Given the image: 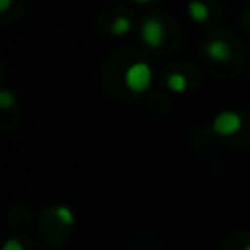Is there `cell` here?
<instances>
[{"mask_svg":"<svg viewBox=\"0 0 250 250\" xmlns=\"http://www.w3.org/2000/svg\"><path fill=\"white\" fill-rule=\"evenodd\" d=\"M186 10H188V16L195 23H203V21L209 20V6L203 0H189Z\"/></svg>","mask_w":250,"mask_h":250,"instance_id":"5b68a950","label":"cell"},{"mask_svg":"<svg viewBox=\"0 0 250 250\" xmlns=\"http://www.w3.org/2000/svg\"><path fill=\"white\" fill-rule=\"evenodd\" d=\"M123 80H125V86L129 92L133 94H143L150 88L152 84V68L148 62L145 61H135L131 62L127 68H125V74H123Z\"/></svg>","mask_w":250,"mask_h":250,"instance_id":"6da1fadb","label":"cell"},{"mask_svg":"<svg viewBox=\"0 0 250 250\" xmlns=\"http://www.w3.org/2000/svg\"><path fill=\"white\" fill-rule=\"evenodd\" d=\"M141 39H143V43L146 47L158 49L164 43V39H166V27H164V23L160 20H156V18L145 20L143 25H141Z\"/></svg>","mask_w":250,"mask_h":250,"instance_id":"3957f363","label":"cell"},{"mask_svg":"<svg viewBox=\"0 0 250 250\" xmlns=\"http://www.w3.org/2000/svg\"><path fill=\"white\" fill-rule=\"evenodd\" d=\"M248 23H250V18H248Z\"/></svg>","mask_w":250,"mask_h":250,"instance_id":"5bb4252c","label":"cell"},{"mask_svg":"<svg viewBox=\"0 0 250 250\" xmlns=\"http://www.w3.org/2000/svg\"><path fill=\"white\" fill-rule=\"evenodd\" d=\"M242 250H250V242H248V244H246V246H244Z\"/></svg>","mask_w":250,"mask_h":250,"instance_id":"4fadbf2b","label":"cell"},{"mask_svg":"<svg viewBox=\"0 0 250 250\" xmlns=\"http://www.w3.org/2000/svg\"><path fill=\"white\" fill-rule=\"evenodd\" d=\"M12 2L14 0H0V12H8L12 8Z\"/></svg>","mask_w":250,"mask_h":250,"instance_id":"8fae6325","label":"cell"},{"mask_svg":"<svg viewBox=\"0 0 250 250\" xmlns=\"http://www.w3.org/2000/svg\"><path fill=\"white\" fill-rule=\"evenodd\" d=\"M16 105V94L10 90H0V107L2 109H12Z\"/></svg>","mask_w":250,"mask_h":250,"instance_id":"9c48e42d","label":"cell"},{"mask_svg":"<svg viewBox=\"0 0 250 250\" xmlns=\"http://www.w3.org/2000/svg\"><path fill=\"white\" fill-rule=\"evenodd\" d=\"M133 2H137V4H146V2H150V0H133Z\"/></svg>","mask_w":250,"mask_h":250,"instance_id":"7c38bea8","label":"cell"},{"mask_svg":"<svg viewBox=\"0 0 250 250\" xmlns=\"http://www.w3.org/2000/svg\"><path fill=\"white\" fill-rule=\"evenodd\" d=\"M166 88L174 94H184L188 90V78L182 72H170L166 76Z\"/></svg>","mask_w":250,"mask_h":250,"instance_id":"8992f818","label":"cell"},{"mask_svg":"<svg viewBox=\"0 0 250 250\" xmlns=\"http://www.w3.org/2000/svg\"><path fill=\"white\" fill-rule=\"evenodd\" d=\"M53 215H55V219L61 223V225H64V227H70V225H74V211L68 207V205H57L55 209H53Z\"/></svg>","mask_w":250,"mask_h":250,"instance_id":"ba28073f","label":"cell"},{"mask_svg":"<svg viewBox=\"0 0 250 250\" xmlns=\"http://www.w3.org/2000/svg\"><path fill=\"white\" fill-rule=\"evenodd\" d=\"M203 51H205L207 59H211L213 62H219V64L229 62L230 57H232V49H230V45H229L225 39H219V37L207 41L205 47H203Z\"/></svg>","mask_w":250,"mask_h":250,"instance_id":"277c9868","label":"cell"},{"mask_svg":"<svg viewBox=\"0 0 250 250\" xmlns=\"http://www.w3.org/2000/svg\"><path fill=\"white\" fill-rule=\"evenodd\" d=\"M2 250H25V246L18 240V238H8L2 246Z\"/></svg>","mask_w":250,"mask_h":250,"instance_id":"30bf717a","label":"cell"},{"mask_svg":"<svg viewBox=\"0 0 250 250\" xmlns=\"http://www.w3.org/2000/svg\"><path fill=\"white\" fill-rule=\"evenodd\" d=\"M131 27H133L131 18H127V16H117V18L113 20L109 31H111V35H115V37H123V35H127V33L131 31Z\"/></svg>","mask_w":250,"mask_h":250,"instance_id":"52a82bcc","label":"cell"},{"mask_svg":"<svg viewBox=\"0 0 250 250\" xmlns=\"http://www.w3.org/2000/svg\"><path fill=\"white\" fill-rule=\"evenodd\" d=\"M244 125V119L238 111L234 109H225L221 113H217L209 125V131L219 135V137H232L236 135Z\"/></svg>","mask_w":250,"mask_h":250,"instance_id":"7a4b0ae2","label":"cell"}]
</instances>
